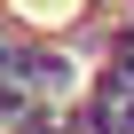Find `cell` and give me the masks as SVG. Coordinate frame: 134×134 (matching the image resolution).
Listing matches in <instances>:
<instances>
[{"label":"cell","instance_id":"cell-1","mask_svg":"<svg viewBox=\"0 0 134 134\" xmlns=\"http://www.w3.org/2000/svg\"><path fill=\"white\" fill-rule=\"evenodd\" d=\"M8 8H16L24 24H40V32H63V24H79L95 0H8Z\"/></svg>","mask_w":134,"mask_h":134}]
</instances>
